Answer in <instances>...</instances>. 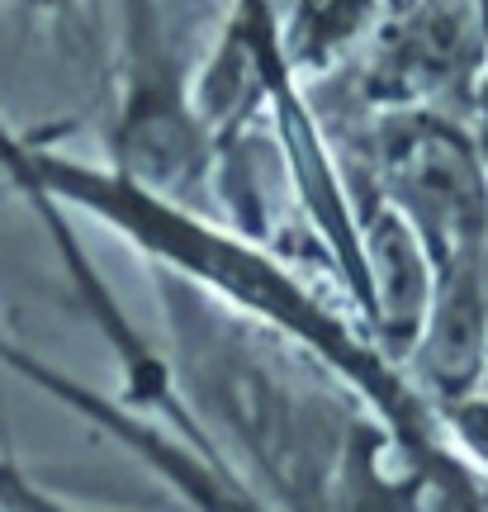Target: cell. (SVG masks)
<instances>
[{
	"mask_svg": "<svg viewBox=\"0 0 488 512\" xmlns=\"http://www.w3.org/2000/svg\"><path fill=\"white\" fill-rule=\"evenodd\" d=\"M237 19V0H119L124 105L114 128V166L190 195L209 166V114L199 81Z\"/></svg>",
	"mask_w": 488,
	"mask_h": 512,
	"instance_id": "obj_1",
	"label": "cell"
},
{
	"mask_svg": "<svg viewBox=\"0 0 488 512\" xmlns=\"http://www.w3.org/2000/svg\"><path fill=\"white\" fill-rule=\"evenodd\" d=\"M380 200L408 223L436 275L470 261L484 238V171L470 143L446 124H413L384 143Z\"/></svg>",
	"mask_w": 488,
	"mask_h": 512,
	"instance_id": "obj_2",
	"label": "cell"
},
{
	"mask_svg": "<svg viewBox=\"0 0 488 512\" xmlns=\"http://www.w3.org/2000/svg\"><path fill=\"white\" fill-rule=\"evenodd\" d=\"M484 342H488V294L479 280V261H460L451 271L436 275V294H432V313H427V328L417 337V356L427 370L441 399H465L470 384L479 380L484 366Z\"/></svg>",
	"mask_w": 488,
	"mask_h": 512,
	"instance_id": "obj_3",
	"label": "cell"
},
{
	"mask_svg": "<svg viewBox=\"0 0 488 512\" xmlns=\"http://www.w3.org/2000/svg\"><path fill=\"white\" fill-rule=\"evenodd\" d=\"M451 427L460 432V441L470 446L474 456L488 465V399H455V408H451Z\"/></svg>",
	"mask_w": 488,
	"mask_h": 512,
	"instance_id": "obj_4",
	"label": "cell"
},
{
	"mask_svg": "<svg viewBox=\"0 0 488 512\" xmlns=\"http://www.w3.org/2000/svg\"><path fill=\"white\" fill-rule=\"evenodd\" d=\"M0 5H15L24 15H62V10H72L76 0H0Z\"/></svg>",
	"mask_w": 488,
	"mask_h": 512,
	"instance_id": "obj_5",
	"label": "cell"
}]
</instances>
